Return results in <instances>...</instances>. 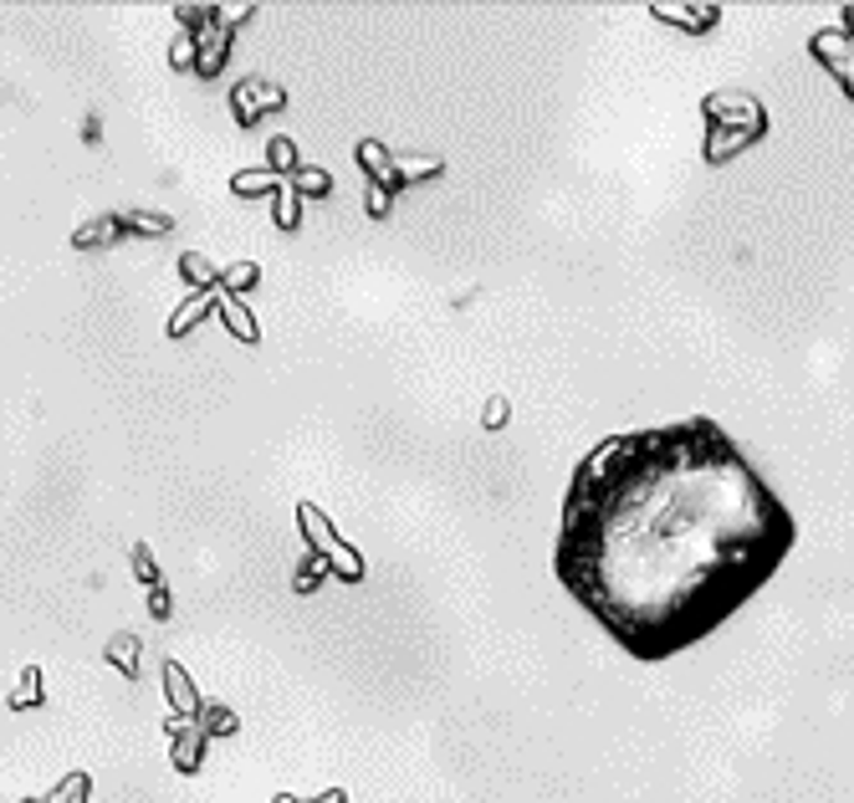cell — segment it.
I'll use <instances>...</instances> for the list:
<instances>
[{"instance_id":"1","label":"cell","mask_w":854,"mask_h":803,"mask_svg":"<svg viewBox=\"0 0 854 803\" xmlns=\"http://www.w3.org/2000/svg\"><path fill=\"white\" fill-rule=\"evenodd\" d=\"M798 522L722 420L619 431L568 477L553 573L624 655L661 666L773 583Z\"/></svg>"},{"instance_id":"2","label":"cell","mask_w":854,"mask_h":803,"mask_svg":"<svg viewBox=\"0 0 854 803\" xmlns=\"http://www.w3.org/2000/svg\"><path fill=\"white\" fill-rule=\"evenodd\" d=\"M164 732H169V758H175L179 773H200V762H206V732H200V722L195 716H175L169 712V722H164Z\"/></svg>"},{"instance_id":"3","label":"cell","mask_w":854,"mask_h":803,"mask_svg":"<svg viewBox=\"0 0 854 803\" xmlns=\"http://www.w3.org/2000/svg\"><path fill=\"white\" fill-rule=\"evenodd\" d=\"M164 696H169V706H175V716H195L206 701H200V685L190 681V670L179 666V660H169L164 666Z\"/></svg>"},{"instance_id":"4","label":"cell","mask_w":854,"mask_h":803,"mask_svg":"<svg viewBox=\"0 0 854 803\" xmlns=\"http://www.w3.org/2000/svg\"><path fill=\"white\" fill-rule=\"evenodd\" d=\"M215 302H221V287H215V292H190V298L175 308V317H169V338H185L190 327H200Z\"/></svg>"},{"instance_id":"5","label":"cell","mask_w":854,"mask_h":803,"mask_svg":"<svg viewBox=\"0 0 854 803\" xmlns=\"http://www.w3.org/2000/svg\"><path fill=\"white\" fill-rule=\"evenodd\" d=\"M277 103H281V92L262 88V82H246V88L231 92V108H236L241 123H256V119H262V108H277Z\"/></svg>"},{"instance_id":"6","label":"cell","mask_w":854,"mask_h":803,"mask_svg":"<svg viewBox=\"0 0 854 803\" xmlns=\"http://www.w3.org/2000/svg\"><path fill=\"white\" fill-rule=\"evenodd\" d=\"M123 231H119V215H92L88 225H77L73 231V246L77 252H98V246H113Z\"/></svg>"},{"instance_id":"7","label":"cell","mask_w":854,"mask_h":803,"mask_svg":"<svg viewBox=\"0 0 854 803\" xmlns=\"http://www.w3.org/2000/svg\"><path fill=\"white\" fill-rule=\"evenodd\" d=\"M119 231L123 236H169L175 231V215H154V210H133V215H119Z\"/></svg>"},{"instance_id":"8","label":"cell","mask_w":854,"mask_h":803,"mask_svg":"<svg viewBox=\"0 0 854 803\" xmlns=\"http://www.w3.org/2000/svg\"><path fill=\"white\" fill-rule=\"evenodd\" d=\"M179 271H185L190 292H215V287H221V271L210 267L200 252H185V256H179Z\"/></svg>"},{"instance_id":"9","label":"cell","mask_w":854,"mask_h":803,"mask_svg":"<svg viewBox=\"0 0 854 803\" xmlns=\"http://www.w3.org/2000/svg\"><path fill=\"white\" fill-rule=\"evenodd\" d=\"M42 696H46L42 670L26 666L21 670V681H15V691H11V712H31V706H42Z\"/></svg>"},{"instance_id":"10","label":"cell","mask_w":854,"mask_h":803,"mask_svg":"<svg viewBox=\"0 0 854 803\" xmlns=\"http://www.w3.org/2000/svg\"><path fill=\"white\" fill-rule=\"evenodd\" d=\"M108 666H119V676H138V640L133 635H113L108 640Z\"/></svg>"},{"instance_id":"11","label":"cell","mask_w":854,"mask_h":803,"mask_svg":"<svg viewBox=\"0 0 854 803\" xmlns=\"http://www.w3.org/2000/svg\"><path fill=\"white\" fill-rule=\"evenodd\" d=\"M195 722H200L206 737H225V732H236V712H231V706H215V701H206V706L195 712Z\"/></svg>"},{"instance_id":"12","label":"cell","mask_w":854,"mask_h":803,"mask_svg":"<svg viewBox=\"0 0 854 803\" xmlns=\"http://www.w3.org/2000/svg\"><path fill=\"white\" fill-rule=\"evenodd\" d=\"M215 308H221L225 327H231V333H236L241 343H256V323H251V313H246V308H241L236 298H225V292H221V302H215Z\"/></svg>"},{"instance_id":"13","label":"cell","mask_w":854,"mask_h":803,"mask_svg":"<svg viewBox=\"0 0 854 803\" xmlns=\"http://www.w3.org/2000/svg\"><path fill=\"white\" fill-rule=\"evenodd\" d=\"M88 789H92L88 773H67L57 789L46 793V803H88Z\"/></svg>"},{"instance_id":"14","label":"cell","mask_w":854,"mask_h":803,"mask_svg":"<svg viewBox=\"0 0 854 803\" xmlns=\"http://www.w3.org/2000/svg\"><path fill=\"white\" fill-rule=\"evenodd\" d=\"M195 57H200V42H195L190 31H179L175 46H169V67H179V73H190Z\"/></svg>"},{"instance_id":"15","label":"cell","mask_w":854,"mask_h":803,"mask_svg":"<svg viewBox=\"0 0 854 803\" xmlns=\"http://www.w3.org/2000/svg\"><path fill=\"white\" fill-rule=\"evenodd\" d=\"M133 573L148 583V589H159L164 583V573H159V564H154V553H148V543H133Z\"/></svg>"},{"instance_id":"16","label":"cell","mask_w":854,"mask_h":803,"mask_svg":"<svg viewBox=\"0 0 854 803\" xmlns=\"http://www.w3.org/2000/svg\"><path fill=\"white\" fill-rule=\"evenodd\" d=\"M251 282H256V267H251V261H236L231 271H221V292H225V298H236V292H246Z\"/></svg>"},{"instance_id":"17","label":"cell","mask_w":854,"mask_h":803,"mask_svg":"<svg viewBox=\"0 0 854 803\" xmlns=\"http://www.w3.org/2000/svg\"><path fill=\"white\" fill-rule=\"evenodd\" d=\"M271 185H281V175H266V169H251V175L231 179V190L236 194H262V190H271Z\"/></svg>"},{"instance_id":"18","label":"cell","mask_w":854,"mask_h":803,"mask_svg":"<svg viewBox=\"0 0 854 803\" xmlns=\"http://www.w3.org/2000/svg\"><path fill=\"white\" fill-rule=\"evenodd\" d=\"M277 225H287V231L297 225V194H292V185H281V200H277Z\"/></svg>"},{"instance_id":"19","label":"cell","mask_w":854,"mask_h":803,"mask_svg":"<svg viewBox=\"0 0 854 803\" xmlns=\"http://www.w3.org/2000/svg\"><path fill=\"white\" fill-rule=\"evenodd\" d=\"M148 614H154V620H169V589H148Z\"/></svg>"},{"instance_id":"20","label":"cell","mask_w":854,"mask_h":803,"mask_svg":"<svg viewBox=\"0 0 854 803\" xmlns=\"http://www.w3.org/2000/svg\"><path fill=\"white\" fill-rule=\"evenodd\" d=\"M271 159H277V169L287 175V169H292V144H287V138H277V144H271Z\"/></svg>"},{"instance_id":"21","label":"cell","mask_w":854,"mask_h":803,"mask_svg":"<svg viewBox=\"0 0 854 803\" xmlns=\"http://www.w3.org/2000/svg\"><path fill=\"white\" fill-rule=\"evenodd\" d=\"M302 190H328V179L318 169H302Z\"/></svg>"},{"instance_id":"22","label":"cell","mask_w":854,"mask_h":803,"mask_svg":"<svg viewBox=\"0 0 854 803\" xmlns=\"http://www.w3.org/2000/svg\"><path fill=\"white\" fill-rule=\"evenodd\" d=\"M277 803H292V799H277Z\"/></svg>"}]
</instances>
